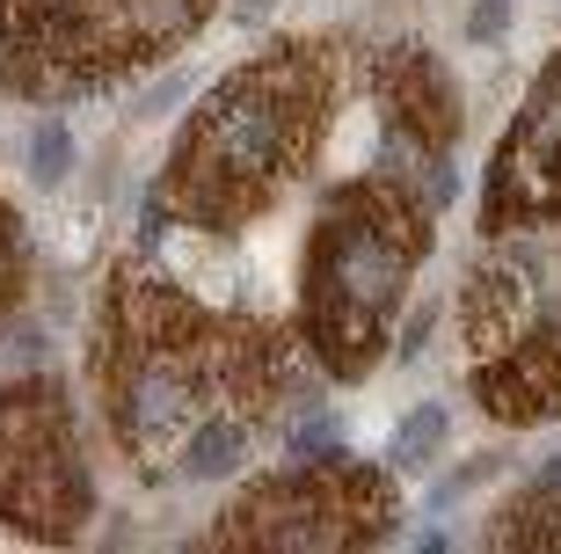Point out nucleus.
Masks as SVG:
<instances>
[{
    "mask_svg": "<svg viewBox=\"0 0 561 554\" xmlns=\"http://www.w3.org/2000/svg\"><path fill=\"white\" fill-rule=\"evenodd\" d=\"M291 336L190 299L153 263L110 270L95 321V402L139 474L227 482L291 402Z\"/></svg>",
    "mask_w": 561,
    "mask_h": 554,
    "instance_id": "nucleus-1",
    "label": "nucleus"
},
{
    "mask_svg": "<svg viewBox=\"0 0 561 554\" xmlns=\"http://www.w3.org/2000/svg\"><path fill=\"white\" fill-rule=\"evenodd\" d=\"M335 59L313 37L271 44L227 81L205 88V103L183 117L153 205L190 234H241L285 197L329 139Z\"/></svg>",
    "mask_w": 561,
    "mask_h": 554,
    "instance_id": "nucleus-2",
    "label": "nucleus"
},
{
    "mask_svg": "<svg viewBox=\"0 0 561 554\" xmlns=\"http://www.w3.org/2000/svg\"><path fill=\"white\" fill-rule=\"evenodd\" d=\"M423 256H431V197L401 168H373L329 190L299 263V343L329 380L357 387L379 372Z\"/></svg>",
    "mask_w": 561,
    "mask_h": 554,
    "instance_id": "nucleus-3",
    "label": "nucleus"
},
{
    "mask_svg": "<svg viewBox=\"0 0 561 554\" xmlns=\"http://www.w3.org/2000/svg\"><path fill=\"white\" fill-rule=\"evenodd\" d=\"M211 0H0V88L103 95L205 30Z\"/></svg>",
    "mask_w": 561,
    "mask_h": 554,
    "instance_id": "nucleus-4",
    "label": "nucleus"
},
{
    "mask_svg": "<svg viewBox=\"0 0 561 554\" xmlns=\"http://www.w3.org/2000/svg\"><path fill=\"white\" fill-rule=\"evenodd\" d=\"M394 525L401 489L387 467L357 452H299L219 511V547H379Z\"/></svg>",
    "mask_w": 561,
    "mask_h": 554,
    "instance_id": "nucleus-5",
    "label": "nucleus"
},
{
    "mask_svg": "<svg viewBox=\"0 0 561 554\" xmlns=\"http://www.w3.org/2000/svg\"><path fill=\"white\" fill-rule=\"evenodd\" d=\"M95 511L81 438L51 380H22L0 394V525L30 540H73Z\"/></svg>",
    "mask_w": 561,
    "mask_h": 554,
    "instance_id": "nucleus-6",
    "label": "nucleus"
},
{
    "mask_svg": "<svg viewBox=\"0 0 561 554\" xmlns=\"http://www.w3.org/2000/svg\"><path fill=\"white\" fill-rule=\"evenodd\" d=\"M561 219V52L525 88L511 132L481 176V234H540Z\"/></svg>",
    "mask_w": 561,
    "mask_h": 554,
    "instance_id": "nucleus-7",
    "label": "nucleus"
},
{
    "mask_svg": "<svg viewBox=\"0 0 561 554\" xmlns=\"http://www.w3.org/2000/svg\"><path fill=\"white\" fill-rule=\"evenodd\" d=\"M373 95L387 117V139H394V161H431L445 176V154L459 139V88L445 59L423 44H394L373 74Z\"/></svg>",
    "mask_w": 561,
    "mask_h": 554,
    "instance_id": "nucleus-8",
    "label": "nucleus"
},
{
    "mask_svg": "<svg viewBox=\"0 0 561 554\" xmlns=\"http://www.w3.org/2000/svg\"><path fill=\"white\" fill-rule=\"evenodd\" d=\"M474 402L496 423H554L561 416V336L525 329L503 350L474 358Z\"/></svg>",
    "mask_w": 561,
    "mask_h": 554,
    "instance_id": "nucleus-9",
    "label": "nucleus"
},
{
    "mask_svg": "<svg viewBox=\"0 0 561 554\" xmlns=\"http://www.w3.org/2000/svg\"><path fill=\"white\" fill-rule=\"evenodd\" d=\"M540 329V314H533V278H525V263H489L467 278V292H459V336H467V350L474 358H489V350H503L511 336Z\"/></svg>",
    "mask_w": 561,
    "mask_h": 554,
    "instance_id": "nucleus-10",
    "label": "nucleus"
},
{
    "mask_svg": "<svg viewBox=\"0 0 561 554\" xmlns=\"http://www.w3.org/2000/svg\"><path fill=\"white\" fill-rule=\"evenodd\" d=\"M489 540H496V547H561V460L525 496L503 504L496 525H489Z\"/></svg>",
    "mask_w": 561,
    "mask_h": 554,
    "instance_id": "nucleus-11",
    "label": "nucleus"
},
{
    "mask_svg": "<svg viewBox=\"0 0 561 554\" xmlns=\"http://www.w3.org/2000/svg\"><path fill=\"white\" fill-rule=\"evenodd\" d=\"M445 431H453V416L437 409V402L409 409V423H401V431H394V445H387V467H401V474L431 467L437 452H445Z\"/></svg>",
    "mask_w": 561,
    "mask_h": 554,
    "instance_id": "nucleus-12",
    "label": "nucleus"
},
{
    "mask_svg": "<svg viewBox=\"0 0 561 554\" xmlns=\"http://www.w3.org/2000/svg\"><path fill=\"white\" fill-rule=\"evenodd\" d=\"M22 285H30V234H22V212L0 197V314L22 299Z\"/></svg>",
    "mask_w": 561,
    "mask_h": 554,
    "instance_id": "nucleus-13",
    "label": "nucleus"
},
{
    "mask_svg": "<svg viewBox=\"0 0 561 554\" xmlns=\"http://www.w3.org/2000/svg\"><path fill=\"white\" fill-rule=\"evenodd\" d=\"M30 168H37V183H66V168H73V132H66L59 117L37 132V154H30Z\"/></svg>",
    "mask_w": 561,
    "mask_h": 554,
    "instance_id": "nucleus-14",
    "label": "nucleus"
},
{
    "mask_svg": "<svg viewBox=\"0 0 561 554\" xmlns=\"http://www.w3.org/2000/svg\"><path fill=\"white\" fill-rule=\"evenodd\" d=\"M467 30H474V37H496L503 30V0H481V15L467 22Z\"/></svg>",
    "mask_w": 561,
    "mask_h": 554,
    "instance_id": "nucleus-15",
    "label": "nucleus"
},
{
    "mask_svg": "<svg viewBox=\"0 0 561 554\" xmlns=\"http://www.w3.org/2000/svg\"><path fill=\"white\" fill-rule=\"evenodd\" d=\"M271 8H277V0H241V15H249V22H255V15H271Z\"/></svg>",
    "mask_w": 561,
    "mask_h": 554,
    "instance_id": "nucleus-16",
    "label": "nucleus"
}]
</instances>
